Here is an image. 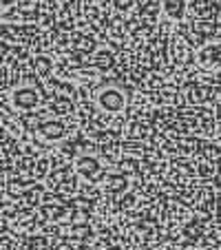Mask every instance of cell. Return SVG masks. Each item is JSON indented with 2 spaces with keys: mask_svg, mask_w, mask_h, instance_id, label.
Listing matches in <instances>:
<instances>
[{
  "mask_svg": "<svg viewBox=\"0 0 221 250\" xmlns=\"http://www.w3.org/2000/svg\"><path fill=\"white\" fill-rule=\"evenodd\" d=\"M100 104H102L106 111H120L124 106V95L115 89H108L100 95Z\"/></svg>",
  "mask_w": 221,
  "mask_h": 250,
  "instance_id": "obj_1",
  "label": "cell"
},
{
  "mask_svg": "<svg viewBox=\"0 0 221 250\" xmlns=\"http://www.w3.org/2000/svg\"><path fill=\"white\" fill-rule=\"evenodd\" d=\"M161 7L168 16L173 18H181L183 16V9H186V2L183 0H161Z\"/></svg>",
  "mask_w": 221,
  "mask_h": 250,
  "instance_id": "obj_2",
  "label": "cell"
},
{
  "mask_svg": "<svg viewBox=\"0 0 221 250\" xmlns=\"http://www.w3.org/2000/svg\"><path fill=\"white\" fill-rule=\"evenodd\" d=\"M113 2L118 9H128V7L133 5V0H113Z\"/></svg>",
  "mask_w": 221,
  "mask_h": 250,
  "instance_id": "obj_3",
  "label": "cell"
}]
</instances>
